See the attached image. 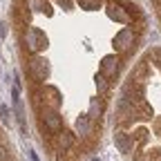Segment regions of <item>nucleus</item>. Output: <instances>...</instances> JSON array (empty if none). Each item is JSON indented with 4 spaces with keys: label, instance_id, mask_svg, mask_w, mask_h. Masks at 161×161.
I'll return each mask as SVG.
<instances>
[{
    "label": "nucleus",
    "instance_id": "obj_1",
    "mask_svg": "<svg viewBox=\"0 0 161 161\" xmlns=\"http://www.w3.org/2000/svg\"><path fill=\"white\" fill-rule=\"evenodd\" d=\"M161 76V47L148 52ZM114 143L134 161H161V110L141 94L132 78L121 85L114 110Z\"/></svg>",
    "mask_w": 161,
    "mask_h": 161
},
{
    "label": "nucleus",
    "instance_id": "obj_2",
    "mask_svg": "<svg viewBox=\"0 0 161 161\" xmlns=\"http://www.w3.org/2000/svg\"><path fill=\"white\" fill-rule=\"evenodd\" d=\"M154 5H157V14H159V20H161V0H154Z\"/></svg>",
    "mask_w": 161,
    "mask_h": 161
}]
</instances>
